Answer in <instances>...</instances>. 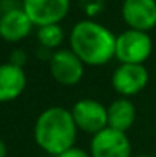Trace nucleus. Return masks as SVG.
Returning <instances> with one entry per match:
<instances>
[{
  "label": "nucleus",
  "instance_id": "1a4fd4ad",
  "mask_svg": "<svg viewBox=\"0 0 156 157\" xmlns=\"http://www.w3.org/2000/svg\"><path fill=\"white\" fill-rule=\"evenodd\" d=\"M121 17L129 29L150 32L156 28V0H122Z\"/></svg>",
  "mask_w": 156,
  "mask_h": 157
},
{
  "label": "nucleus",
  "instance_id": "9b49d317",
  "mask_svg": "<svg viewBox=\"0 0 156 157\" xmlns=\"http://www.w3.org/2000/svg\"><path fill=\"white\" fill-rule=\"evenodd\" d=\"M28 84V78L23 67L15 64H0V104L12 102L22 96Z\"/></svg>",
  "mask_w": 156,
  "mask_h": 157
},
{
  "label": "nucleus",
  "instance_id": "dca6fc26",
  "mask_svg": "<svg viewBox=\"0 0 156 157\" xmlns=\"http://www.w3.org/2000/svg\"><path fill=\"white\" fill-rule=\"evenodd\" d=\"M8 156V148H6V144L0 139V157H6Z\"/></svg>",
  "mask_w": 156,
  "mask_h": 157
},
{
  "label": "nucleus",
  "instance_id": "7ed1b4c3",
  "mask_svg": "<svg viewBox=\"0 0 156 157\" xmlns=\"http://www.w3.org/2000/svg\"><path fill=\"white\" fill-rule=\"evenodd\" d=\"M153 52V40L149 32L126 29L116 35L115 58L119 64H144Z\"/></svg>",
  "mask_w": 156,
  "mask_h": 157
},
{
  "label": "nucleus",
  "instance_id": "f257e3e1",
  "mask_svg": "<svg viewBox=\"0 0 156 157\" xmlns=\"http://www.w3.org/2000/svg\"><path fill=\"white\" fill-rule=\"evenodd\" d=\"M116 35L103 23L84 18L77 21L69 32V49L84 66L101 67L115 58Z\"/></svg>",
  "mask_w": 156,
  "mask_h": 157
},
{
  "label": "nucleus",
  "instance_id": "2eb2a0df",
  "mask_svg": "<svg viewBox=\"0 0 156 157\" xmlns=\"http://www.w3.org/2000/svg\"><path fill=\"white\" fill-rule=\"evenodd\" d=\"M57 157H92V156H90L89 151H86V150H83V148L72 147V148H69L67 151L61 153L60 156H57Z\"/></svg>",
  "mask_w": 156,
  "mask_h": 157
},
{
  "label": "nucleus",
  "instance_id": "a211bd4d",
  "mask_svg": "<svg viewBox=\"0 0 156 157\" xmlns=\"http://www.w3.org/2000/svg\"><path fill=\"white\" fill-rule=\"evenodd\" d=\"M155 127H156V121H155Z\"/></svg>",
  "mask_w": 156,
  "mask_h": 157
},
{
  "label": "nucleus",
  "instance_id": "f3484780",
  "mask_svg": "<svg viewBox=\"0 0 156 157\" xmlns=\"http://www.w3.org/2000/svg\"><path fill=\"white\" fill-rule=\"evenodd\" d=\"M133 157H156V156H152V154H139V156H133Z\"/></svg>",
  "mask_w": 156,
  "mask_h": 157
},
{
  "label": "nucleus",
  "instance_id": "0eeeda50",
  "mask_svg": "<svg viewBox=\"0 0 156 157\" xmlns=\"http://www.w3.org/2000/svg\"><path fill=\"white\" fill-rule=\"evenodd\" d=\"M113 90L122 98L141 93L149 84V70L144 64H119L110 78Z\"/></svg>",
  "mask_w": 156,
  "mask_h": 157
},
{
  "label": "nucleus",
  "instance_id": "4468645a",
  "mask_svg": "<svg viewBox=\"0 0 156 157\" xmlns=\"http://www.w3.org/2000/svg\"><path fill=\"white\" fill-rule=\"evenodd\" d=\"M26 59H28V55H26V52L23 49H15L9 55V63L11 64H15L18 67H23L26 64Z\"/></svg>",
  "mask_w": 156,
  "mask_h": 157
},
{
  "label": "nucleus",
  "instance_id": "6e6552de",
  "mask_svg": "<svg viewBox=\"0 0 156 157\" xmlns=\"http://www.w3.org/2000/svg\"><path fill=\"white\" fill-rule=\"evenodd\" d=\"M72 6V0H22V8L34 26L61 23Z\"/></svg>",
  "mask_w": 156,
  "mask_h": 157
},
{
  "label": "nucleus",
  "instance_id": "ddd939ff",
  "mask_svg": "<svg viewBox=\"0 0 156 157\" xmlns=\"http://www.w3.org/2000/svg\"><path fill=\"white\" fill-rule=\"evenodd\" d=\"M64 38H66L64 37V31H63L60 23L37 28V41H38L40 48H45V49H48L51 52L61 48Z\"/></svg>",
  "mask_w": 156,
  "mask_h": 157
},
{
  "label": "nucleus",
  "instance_id": "20e7f679",
  "mask_svg": "<svg viewBox=\"0 0 156 157\" xmlns=\"http://www.w3.org/2000/svg\"><path fill=\"white\" fill-rule=\"evenodd\" d=\"M48 64L51 76L60 86H77L84 76L86 66L69 48H60L54 51Z\"/></svg>",
  "mask_w": 156,
  "mask_h": 157
},
{
  "label": "nucleus",
  "instance_id": "f8f14e48",
  "mask_svg": "<svg viewBox=\"0 0 156 157\" xmlns=\"http://www.w3.org/2000/svg\"><path fill=\"white\" fill-rule=\"evenodd\" d=\"M136 121V105L130 98H116L107 107V122L110 128L127 133Z\"/></svg>",
  "mask_w": 156,
  "mask_h": 157
},
{
  "label": "nucleus",
  "instance_id": "9d476101",
  "mask_svg": "<svg viewBox=\"0 0 156 157\" xmlns=\"http://www.w3.org/2000/svg\"><path fill=\"white\" fill-rule=\"evenodd\" d=\"M34 23L22 6L0 12V38L6 43H20L32 32Z\"/></svg>",
  "mask_w": 156,
  "mask_h": 157
},
{
  "label": "nucleus",
  "instance_id": "39448f33",
  "mask_svg": "<svg viewBox=\"0 0 156 157\" xmlns=\"http://www.w3.org/2000/svg\"><path fill=\"white\" fill-rule=\"evenodd\" d=\"M89 153L92 157H133V148L127 133L106 127L92 136Z\"/></svg>",
  "mask_w": 156,
  "mask_h": 157
},
{
  "label": "nucleus",
  "instance_id": "f03ea898",
  "mask_svg": "<svg viewBox=\"0 0 156 157\" xmlns=\"http://www.w3.org/2000/svg\"><path fill=\"white\" fill-rule=\"evenodd\" d=\"M78 128L69 108L54 105L43 110L34 124V140L49 156H60L75 147Z\"/></svg>",
  "mask_w": 156,
  "mask_h": 157
},
{
  "label": "nucleus",
  "instance_id": "423d86ee",
  "mask_svg": "<svg viewBox=\"0 0 156 157\" xmlns=\"http://www.w3.org/2000/svg\"><path fill=\"white\" fill-rule=\"evenodd\" d=\"M70 113L78 131H83L86 134L94 136L98 131L104 130L106 127H109L107 107L97 99L92 98L78 99L72 105Z\"/></svg>",
  "mask_w": 156,
  "mask_h": 157
}]
</instances>
